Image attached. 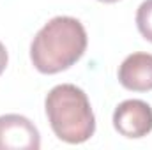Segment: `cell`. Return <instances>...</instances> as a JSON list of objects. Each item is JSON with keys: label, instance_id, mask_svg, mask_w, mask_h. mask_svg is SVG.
<instances>
[{"label": "cell", "instance_id": "obj_3", "mask_svg": "<svg viewBox=\"0 0 152 150\" xmlns=\"http://www.w3.org/2000/svg\"><path fill=\"white\" fill-rule=\"evenodd\" d=\"M115 131L126 138H143L152 131V108L140 99H127L113 111Z\"/></svg>", "mask_w": 152, "mask_h": 150}, {"label": "cell", "instance_id": "obj_4", "mask_svg": "<svg viewBox=\"0 0 152 150\" xmlns=\"http://www.w3.org/2000/svg\"><path fill=\"white\" fill-rule=\"evenodd\" d=\"M37 127L23 115L0 117V150H39Z\"/></svg>", "mask_w": 152, "mask_h": 150}, {"label": "cell", "instance_id": "obj_5", "mask_svg": "<svg viewBox=\"0 0 152 150\" xmlns=\"http://www.w3.org/2000/svg\"><path fill=\"white\" fill-rule=\"evenodd\" d=\"M118 81L124 88L133 92L152 90V55L133 53L118 67Z\"/></svg>", "mask_w": 152, "mask_h": 150}, {"label": "cell", "instance_id": "obj_2", "mask_svg": "<svg viewBox=\"0 0 152 150\" xmlns=\"http://www.w3.org/2000/svg\"><path fill=\"white\" fill-rule=\"evenodd\" d=\"M48 122L55 136L66 143L78 145L92 138L96 118L87 94L76 85L64 83L53 87L44 101Z\"/></svg>", "mask_w": 152, "mask_h": 150}, {"label": "cell", "instance_id": "obj_8", "mask_svg": "<svg viewBox=\"0 0 152 150\" xmlns=\"http://www.w3.org/2000/svg\"><path fill=\"white\" fill-rule=\"evenodd\" d=\"M99 2H104V4H113V2H118V0H99Z\"/></svg>", "mask_w": 152, "mask_h": 150}, {"label": "cell", "instance_id": "obj_7", "mask_svg": "<svg viewBox=\"0 0 152 150\" xmlns=\"http://www.w3.org/2000/svg\"><path fill=\"white\" fill-rule=\"evenodd\" d=\"M7 60H9V57H7V50H5V46L0 42V74L5 71V67H7Z\"/></svg>", "mask_w": 152, "mask_h": 150}, {"label": "cell", "instance_id": "obj_1", "mask_svg": "<svg viewBox=\"0 0 152 150\" xmlns=\"http://www.w3.org/2000/svg\"><path fill=\"white\" fill-rule=\"evenodd\" d=\"M87 50L85 27L71 16L50 20L30 44V60L42 74H57L83 57Z\"/></svg>", "mask_w": 152, "mask_h": 150}, {"label": "cell", "instance_id": "obj_6", "mask_svg": "<svg viewBox=\"0 0 152 150\" xmlns=\"http://www.w3.org/2000/svg\"><path fill=\"white\" fill-rule=\"evenodd\" d=\"M136 27L140 34L152 42V0L142 2L136 11Z\"/></svg>", "mask_w": 152, "mask_h": 150}]
</instances>
